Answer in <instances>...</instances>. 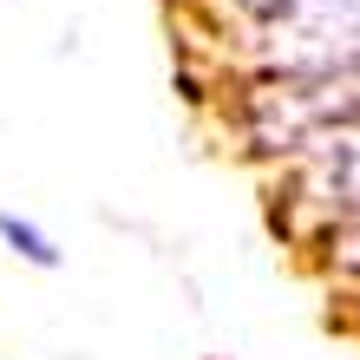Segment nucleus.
<instances>
[{"instance_id":"nucleus-1","label":"nucleus","mask_w":360,"mask_h":360,"mask_svg":"<svg viewBox=\"0 0 360 360\" xmlns=\"http://www.w3.org/2000/svg\"><path fill=\"white\" fill-rule=\"evenodd\" d=\"M0 243H7L20 262H33V269H59V262H66V256H59V243L46 236V229L27 223V217H13V210H0Z\"/></svg>"}]
</instances>
